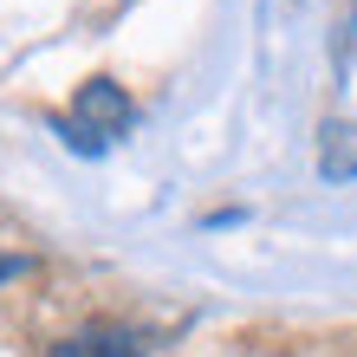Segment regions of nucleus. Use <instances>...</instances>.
Masks as SVG:
<instances>
[{"instance_id": "obj_1", "label": "nucleus", "mask_w": 357, "mask_h": 357, "mask_svg": "<svg viewBox=\"0 0 357 357\" xmlns=\"http://www.w3.org/2000/svg\"><path fill=\"white\" fill-rule=\"evenodd\" d=\"M72 143L78 150H104L111 137H123L130 130V98H123V85H111V78H91L85 91H78V104H72Z\"/></svg>"}, {"instance_id": "obj_2", "label": "nucleus", "mask_w": 357, "mask_h": 357, "mask_svg": "<svg viewBox=\"0 0 357 357\" xmlns=\"http://www.w3.org/2000/svg\"><path fill=\"white\" fill-rule=\"evenodd\" d=\"M52 357H137V338H130V331L98 325V331H78V338H66Z\"/></svg>"}]
</instances>
